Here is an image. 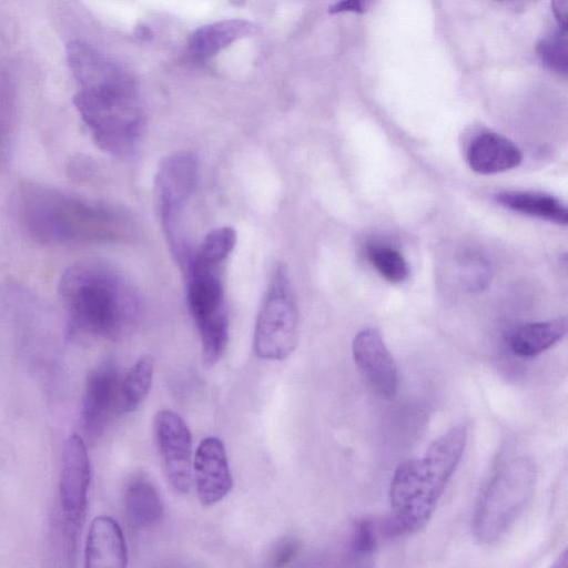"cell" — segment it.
I'll return each mask as SVG.
<instances>
[{"mask_svg":"<svg viewBox=\"0 0 568 568\" xmlns=\"http://www.w3.org/2000/svg\"><path fill=\"white\" fill-rule=\"evenodd\" d=\"M67 60L79 85L73 104L95 144L118 158L132 155L144 128L134 80L97 49L79 40L68 43Z\"/></svg>","mask_w":568,"mask_h":568,"instance_id":"6da1fadb","label":"cell"},{"mask_svg":"<svg viewBox=\"0 0 568 568\" xmlns=\"http://www.w3.org/2000/svg\"><path fill=\"white\" fill-rule=\"evenodd\" d=\"M12 200L22 232L43 245L115 243L134 233L132 217L120 206L48 184L21 182Z\"/></svg>","mask_w":568,"mask_h":568,"instance_id":"7a4b0ae2","label":"cell"},{"mask_svg":"<svg viewBox=\"0 0 568 568\" xmlns=\"http://www.w3.org/2000/svg\"><path fill=\"white\" fill-rule=\"evenodd\" d=\"M58 291L71 336L120 339L136 328L142 316L136 288L120 272L100 262L70 265L60 277Z\"/></svg>","mask_w":568,"mask_h":568,"instance_id":"3957f363","label":"cell"},{"mask_svg":"<svg viewBox=\"0 0 568 568\" xmlns=\"http://www.w3.org/2000/svg\"><path fill=\"white\" fill-rule=\"evenodd\" d=\"M236 244L230 226L214 229L199 246L191 250L181 266L186 280V304L199 331L202 357L206 366L223 356L229 339L223 273Z\"/></svg>","mask_w":568,"mask_h":568,"instance_id":"277c9868","label":"cell"},{"mask_svg":"<svg viewBox=\"0 0 568 568\" xmlns=\"http://www.w3.org/2000/svg\"><path fill=\"white\" fill-rule=\"evenodd\" d=\"M467 442L464 425L452 427L422 457L402 463L389 488L393 517L388 531L414 532L426 525L463 456Z\"/></svg>","mask_w":568,"mask_h":568,"instance_id":"5b68a950","label":"cell"},{"mask_svg":"<svg viewBox=\"0 0 568 568\" xmlns=\"http://www.w3.org/2000/svg\"><path fill=\"white\" fill-rule=\"evenodd\" d=\"M536 467L524 456L503 463L483 490L474 515V534L484 544L499 540L531 499Z\"/></svg>","mask_w":568,"mask_h":568,"instance_id":"8992f818","label":"cell"},{"mask_svg":"<svg viewBox=\"0 0 568 568\" xmlns=\"http://www.w3.org/2000/svg\"><path fill=\"white\" fill-rule=\"evenodd\" d=\"M297 310L292 294L287 270L276 264L257 314L253 347L263 359L283 361L297 344Z\"/></svg>","mask_w":568,"mask_h":568,"instance_id":"52a82bcc","label":"cell"},{"mask_svg":"<svg viewBox=\"0 0 568 568\" xmlns=\"http://www.w3.org/2000/svg\"><path fill=\"white\" fill-rule=\"evenodd\" d=\"M197 180V160L187 151L165 156L155 173V207L174 258L180 264L190 247L180 233V217Z\"/></svg>","mask_w":568,"mask_h":568,"instance_id":"ba28073f","label":"cell"},{"mask_svg":"<svg viewBox=\"0 0 568 568\" xmlns=\"http://www.w3.org/2000/svg\"><path fill=\"white\" fill-rule=\"evenodd\" d=\"M90 477V460L84 442L77 434L70 435L63 443L59 489L64 536L71 555L87 509Z\"/></svg>","mask_w":568,"mask_h":568,"instance_id":"9c48e42d","label":"cell"},{"mask_svg":"<svg viewBox=\"0 0 568 568\" xmlns=\"http://www.w3.org/2000/svg\"><path fill=\"white\" fill-rule=\"evenodd\" d=\"M153 434L163 471L179 493L191 484L192 437L185 422L175 412L162 409L154 416Z\"/></svg>","mask_w":568,"mask_h":568,"instance_id":"30bf717a","label":"cell"},{"mask_svg":"<svg viewBox=\"0 0 568 568\" xmlns=\"http://www.w3.org/2000/svg\"><path fill=\"white\" fill-rule=\"evenodd\" d=\"M354 361L378 395L393 397L398 388V371L381 333L376 328H364L352 344Z\"/></svg>","mask_w":568,"mask_h":568,"instance_id":"8fae6325","label":"cell"},{"mask_svg":"<svg viewBox=\"0 0 568 568\" xmlns=\"http://www.w3.org/2000/svg\"><path fill=\"white\" fill-rule=\"evenodd\" d=\"M120 383L118 369L111 362H103L90 372L82 407L83 424L90 436H100L111 414L119 408Z\"/></svg>","mask_w":568,"mask_h":568,"instance_id":"7c38bea8","label":"cell"},{"mask_svg":"<svg viewBox=\"0 0 568 568\" xmlns=\"http://www.w3.org/2000/svg\"><path fill=\"white\" fill-rule=\"evenodd\" d=\"M194 480L199 500L212 506L222 500L232 488V475L223 442L214 436L199 444L193 460Z\"/></svg>","mask_w":568,"mask_h":568,"instance_id":"4fadbf2b","label":"cell"},{"mask_svg":"<svg viewBox=\"0 0 568 568\" xmlns=\"http://www.w3.org/2000/svg\"><path fill=\"white\" fill-rule=\"evenodd\" d=\"M85 567L123 568L128 564L125 539L119 524L109 516L91 523L85 541Z\"/></svg>","mask_w":568,"mask_h":568,"instance_id":"5bb4252c","label":"cell"},{"mask_svg":"<svg viewBox=\"0 0 568 568\" xmlns=\"http://www.w3.org/2000/svg\"><path fill=\"white\" fill-rule=\"evenodd\" d=\"M521 158V152L514 142L494 132L476 136L467 150L469 168L479 174L511 170L519 165Z\"/></svg>","mask_w":568,"mask_h":568,"instance_id":"9a60e30c","label":"cell"},{"mask_svg":"<svg viewBox=\"0 0 568 568\" xmlns=\"http://www.w3.org/2000/svg\"><path fill=\"white\" fill-rule=\"evenodd\" d=\"M255 31L256 26L246 20H221L199 28L189 40V50L196 59H209Z\"/></svg>","mask_w":568,"mask_h":568,"instance_id":"2e32d148","label":"cell"},{"mask_svg":"<svg viewBox=\"0 0 568 568\" xmlns=\"http://www.w3.org/2000/svg\"><path fill=\"white\" fill-rule=\"evenodd\" d=\"M566 333V317L527 323L510 334L509 347L517 356L532 357L558 343Z\"/></svg>","mask_w":568,"mask_h":568,"instance_id":"e0dca14e","label":"cell"},{"mask_svg":"<svg viewBox=\"0 0 568 568\" xmlns=\"http://www.w3.org/2000/svg\"><path fill=\"white\" fill-rule=\"evenodd\" d=\"M124 507L129 523L136 529L154 526L163 515V504L158 489L149 479L141 476L128 484Z\"/></svg>","mask_w":568,"mask_h":568,"instance_id":"ac0fdd59","label":"cell"},{"mask_svg":"<svg viewBox=\"0 0 568 568\" xmlns=\"http://www.w3.org/2000/svg\"><path fill=\"white\" fill-rule=\"evenodd\" d=\"M496 201L509 210L542 219L556 224L566 225L568 213L566 206L557 197L538 192H501Z\"/></svg>","mask_w":568,"mask_h":568,"instance_id":"d6986e66","label":"cell"},{"mask_svg":"<svg viewBox=\"0 0 568 568\" xmlns=\"http://www.w3.org/2000/svg\"><path fill=\"white\" fill-rule=\"evenodd\" d=\"M154 374V361L144 355L138 359L120 383L119 412H134L148 397Z\"/></svg>","mask_w":568,"mask_h":568,"instance_id":"ffe728a7","label":"cell"},{"mask_svg":"<svg viewBox=\"0 0 568 568\" xmlns=\"http://www.w3.org/2000/svg\"><path fill=\"white\" fill-rule=\"evenodd\" d=\"M367 257L378 274L389 283L405 282L409 276V266L399 251L389 245L371 244Z\"/></svg>","mask_w":568,"mask_h":568,"instance_id":"44dd1931","label":"cell"},{"mask_svg":"<svg viewBox=\"0 0 568 568\" xmlns=\"http://www.w3.org/2000/svg\"><path fill=\"white\" fill-rule=\"evenodd\" d=\"M566 31L567 29L559 27L537 45V53L544 65L560 74H567L568 70Z\"/></svg>","mask_w":568,"mask_h":568,"instance_id":"7402d4cb","label":"cell"},{"mask_svg":"<svg viewBox=\"0 0 568 568\" xmlns=\"http://www.w3.org/2000/svg\"><path fill=\"white\" fill-rule=\"evenodd\" d=\"M460 276L469 291L479 292L488 286L491 267L484 257L470 253L460 262Z\"/></svg>","mask_w":568,"mask_h":568,"instance_id":"603a6c76","label":"cell"},{"mask_svg":"<svg viewBox=\"0 0 568 568\" xmlns=\"http://www.w3.org/2000/svg\"><path fill=\"white\" fill-rule=\"evenodd\" d=\"M377 546V534L375 526L369 519H359L351 537V554L356 558L371 556Z\"/></svg>","mask_w":568,"mask_h":568,"instance_id":"cb8c5ba5","label":"cell"},{"mask_svg":"<svg viewBox=\"0 0 568 568\" xmlns=\"http://www.w3.org/2000/svg\"><path fill=\"white\" fill-rule=\"evenodd\" d=\"M301 551L300 540L287 537L281 540L272 554V566L284 567L291 564Z\"/></svg>","mask_w":568,"mask_h":568,"instance_id":"d4e9b609","label":"cell"},{"mask_svg":"<svg viewBox=\"0 0 568 568\" xmlns=\"http://www.w3.org/2000/svg\"><path fill=\"white\" fill-rule=\"evenodd\" d=\"M371 0H339L331 7V13L355 12L363 13Z\"/></svg>","mask_w":568,"mask_h":568,"instance_id":"484cf974","label":"cell"},{"mask_svg":"<svg viewBox=\"0 0 568 568\" xmlns=\"http://www.w3.org/2000/svg\"><path fill=\"white\" fill-rule=\"evenodd\" d=\"M552 11L559 27L567 29V0H552Z\"/></svg>","mask_w":568,"mask_h":568,"instance_id":"4316f807","label":"cell"},{"mask_svg":"<svg viewBox=\"0 0 568 568\" xmlns=\"http://www.w3.org/2000/svg\"><path fill=\"white\" fill-rule=\"evenodd\" d=\"M567 564H568V561H567V551H566V550H564V551L559 555L558 560H557V562H556V566H557V567H566V566H567Z\"/></svg>","mask_w":568,"mask_h":568,"instance_id":"83f0119b","label":"cell"}]
</instances>
